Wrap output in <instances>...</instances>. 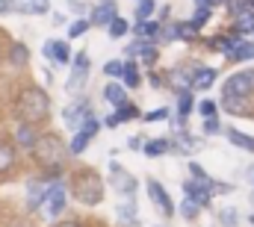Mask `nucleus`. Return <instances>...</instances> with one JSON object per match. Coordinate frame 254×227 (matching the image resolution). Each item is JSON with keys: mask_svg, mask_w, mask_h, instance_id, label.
Here are the masks:
<instances>
[{"mask_svg": "<svg viewBox=\"0 0 254 227\" xmlns=\"http://www.w3.org/2000/svg\"><path fill=\"white\" fill-rule=\"evenodd\" d=\"M15 227H24V225H15Z\"/></svg>", "mask_w": 254, "mask_h": 227, "instance_id": "09e8293b", "label": "nucleus"}, {"mask_svg": "<svg viewBox=\"0 0 254 227\" xmlns=\"http://www.w3.org/2000/svg\"><path fill=\"white\" fill-rule=\"evenodd\" d=\"M107 33H110L113 39H122V36L127 33V21H125V18H116V21L107 27Z\"/></svg>", "mask_w": 254, "mask_h": 227, "instance_id": "c85d7f7f", "label": "nucleus"}, {"mask_svg": "<svg viewBox=\"0 0 254 227\" xmlns=\"http://www.w3.org/2000/svg\"><path fill=\"white\" fill-rule=\"evenodd\" d=\"M104 101L122 107V104H125V86H122V83H110V86L104 89Z\"/></svg>", "mask_w": 254, "mask_h": 227, "instance_id": "f3484780", "label": "nucleus"}, {"mask_svg": "<svg viewBox=\"0 0 254 227\" xmlns=\"http://www.w3.org/2000/svg\"><path fill=\"white\" fill-rule=\"evenodd\" d=\"M225 136H228L237 148L252 151V154H254V136H246V133H240V130H234V127H225Z\"/></svg>", "mask_w": 254, "mask_h": 227, "instance_id": "4468645a", "label": "nucleus"}, {"mask_svg": "<svg viewBox=\"0 0 254 227\" xmlns=\"http://www.w3.org/2000/svg\"><path fill=\"white\" fill-rule=\"evenodd\" d=\"M125 83H127V89H136L139 86V71H136V62L133 59L125 62Z\"/></svg>", "mask_w": 254, "mask_h": 227, "instance_id": "5701e85b", "label": "nucleus"}, {"mask_svg": "<svg viewBox=\"0 0 254 227\" xmlns=\"http://www.w3.org/2000/svg\"><path fill=\"white\" fill-rule=\"evenodd\" d=\"M104 74H107V77H125V65H122V62H110V65L104 68Z\"/></svg>", "mask_w": 254, "mask_h": 227, "instance_id": "c9c22d12", "label": "nucleus"}, {"mask_svg": "<svg viewBox=\"0 0 254 227\" xmlns=\"http://www.w3.org/2000/svg\"><path fill=\"white\" fill-rule=\"evenodd\" d=\"M63 227H80V225H74V222H71V225H63Z\"/></svg>", "mask_w": 254, "mask_h": 227, "instance_id": "c03bdc74", "label": "nucleus"}, {"mask_svg": "<svg viewBox=\"0 0 254 227\" xmlns=\"http://www.w3.org/2000/svg\"><path fill=\"white\" fill-rule=\"evenodd\" d=\"M116 118H119V121H130V118H139V110H136V107H133V104H122V107H119V110H116Z\"/></svg>", "mask_w": 254, "mask_h": 227, "instance_id": "bb28decb", "label": "nucleus"}, {"mask_svg": "<svg viewBox=\"0 0 254 227\" xmlns=\"http://www.w3.org/2000/svg\"><path fill=\"white\" fill-rule=\"evenodd\" d=\"M154 12H157L154 0H142V3H139V9H136V18H139V21H148Z\"/></svg>", "mask_w": 254, "mask_h": 227, "instance_id": "cd10ccee", "label": "nucleus"}, {"mask_svg": "<svg viewBox=\"0 0 254 227\" xmlns=\"http://www.w3.org/2000/svg\"><path fill=\"white\" fill-rule=\"evenodd\" d=\"M15 163V148L9 142H0V171H6Z\"/></svg>", "mask_w": 254, "mask_h": 227, "instance_id": "412c9836", "label": "nucleus"}, {"mask_svg": "<svg viewBox=\"0 0 254 227\" xmlns=\"http://www.w3.org/2000/svg\"><path fill=\"white\" fill-rule=\"evenodd\" d=\"M45 57L51 62H57V65H65V62H71V51H68L65 42H48L45 45Z\"/></svg>", "mask_w": 254, "mask_h": 227, "instance_id": "9d476101", "label": "nucleus"}, {"mask_svg": "<svg viewBox=\"0 0 254 227\" xmlns=\"http://www.w3.org/2000/svg\"><path fill=\"white\" fill-rule=\"evenodd\" d=\"M252 92H254V71H240V74L228 77V83H225V89H222L225 98H237V101L249 98Z\"/></svg>", "mask_w": 254, "mask_h": 227, "instance_id": "20e7f679", "label": "nucleus"}, {"mask_svg": "<svg viewBox=\"0 0 254 227\" xmlns=\"http://www.w3.org/2000/svg\"><path fill=\"white\" fill-rule=\"evenodd\" d=\"M184 189H187V198H190V201H195L198 207H207V204H210V195H213V192H228L231 186H225V183H210V180H207V183L190 180V183H187Z\"/></svg>", "mask_w": 254, "mask_h": 227, "instance_id": "39448f33", "label": "nucleus"}, {"mask_svg": "<svg viewBox=\"0 0 254 227\" xmlns=\"http://www.w3.org/2000/svg\"><path fill=\"white\" fill-rule=\"evenodd\" d=\"M234 33H254V12H243V15H237V30Z\"/></svg>", "mask_w": 254, "mask_h": 227, "instance_id": "aec40b11", "label": "nucleus"}, {"mask_svg": "<svg viewBox=\"0 0 254 227\" xmlns=\"http://www.w3.org/2000/svg\"><path fill=\"white\" fill-rule=\"evenodd\" d=\"M71 192H74L77 201L95 207V204L104 201V180H101V174H95V171H80V174H74V180H71Z\"/></svg>", "mask_w": 254, "mask_h": 227, "instance_id": "f03ea898", "label": "nucleus"}, {"mask_svg": "<svg viewBox=\"0 0 254 227\" xmlns=\"http://www.w3.org/2000/svg\"><path fill=\"white\" fill-rule=\"evenodd\" d=\"M116 18H119V15H116V3H110V0L101 3V6L92 12V24H107V27H110Z\"/></svg>", "mask_w": 254, "mask_h": 227, "instance_id": "9b49d317", "label": "nucleus"}, {"mask_svg": "<svg viewBox=\"0 0 254 227\" xmlns=\"http://www.w3.org/2000/svg\"><path fill=\"white\" fill-rule=\"evenodd\" d=\"M86 74H89V57H86V54H77V57H74V71H71V77H68V92H71V95H77V92L86 86Z\"/></svg>", "mask_w": 254, "mask_h": 227, "instance_id": "423d86ee", "label": "nucleus"}, {"mask_svg": "<svg viewBox=\"0 0 254 227\" xmlns=\"http://www.w3.org/2000/svg\"><path fill=\"white\" fill-rule=\"evenodd\" d=\"M139 3H142V0H139Z\"/></svg>", "mask_w": 254, "mask_h": 227, "instance_id": "8fccbe9b", "label": "nucleus"}, {"mask_svg": "<svg viewBox=\"0 0 254 227\" xmlns=\"http://www.w3.org/2000/svg\"><path fill=\"white\" fill-rule=\"evenodd\" d=\"M198 210H201V207H198V204H195V201H190V198H187V201H184V204H181V216H184V219H195V216H198Z\"/></svg>", "mask_w": 254, "mask_h": 227, "instance_id": "473e14b6", "label": "nucleus"}, {"mask_svg": "<svg viewBox=\"0 0 254 227\" xmlns=\"http://www.w3.org/2000/svg\"><path fill=\"white\" fill-rule=\"evenodd\" d=\"M45 210H48V216H51V219H57V216L65 210V186H63V183H57V186H51V189H48Z\"/></svg>", "mask_w": 254, "mask_h": 227, "instance_id": "6e6552de", "label": "nucleus"}, {"mask_svg": "<svg viewBox=\"0 0 254 227\" xmlns=\"http://www.w3.org/2000/svg\"><path fill=\"white\" fill-rule=\"evenodd\" d=\"M27 57H30V54H27V48H24V45H12V62H15V65H24Z\"/></svg>", "mask_w": 254, "mask_h": 227, "instance_id": "72a5a7b5", "label": "nucleus"}, {"mask_svg": "<svg viewBox=\"0 0 254 227\" xmlns=\"http://www.w3.org/2000/svg\"><path fill=\"white\" fill-rule=\"evenodd\" d=\"M18 110V118L24 121V124H39L42 118H48L51 113V101H48V95L39 89V86H30V89H24L21 95H18V104H15Z\"/></svg>", "mask_w": 254, "mask_h": 227, "instance_id": "f257e3e1", "label": "nucleus"}, {"mask_svg": "<svg viewBox=\"0 0 254 227\" xmlns=\"http://www.w3.org/2000/svg\"><path fill=\"white\" fill-rule=\"evenodd\" d=\"M204 130H207V133H210V136H216V133H222V130H225V127H222V124H219V121H216V118H204Z\"/></svg>", "mask_w": 254, "mask_h": 227, "instance_id": "4c0bfd02", "label": "nucleus"}, {"mask_svg": "<svg viewBox=\"0 0 254 227\" xmlns=\"http://www.w3.org/2000/svg\"><path fill=\"white\" fill-rule=\"evenodd\" d=\"M148 195L154 198V204L160 207V213H163V216H175V204H172L169 192H166L157 180H151V183H148Z\"/></svg>", "mask_w": 254, "mask_h": 227, "instance_id": "1a4fd4ad", "label": "nucleus"}, {"mask_svg": "<svg viewBox=\"0 0 254 227\" xmlns=\"http://www.w3.org/2000/svg\"><path fill=\"white\" fill-rule=\"evenodd\" d=\"M198 113L204 115V118H213V115H216V104H213V101H201V104H198Z\"/></svg>", "mask_w": 254, "mask_h": 227, "instance_id": "e433bc0d", "label": "nucleus"}, {"mask_svg": "<svg viewBox=\"0 0 254 227\" xmlns=\"http://www.w3.org/2000/svg\"><path fill=\"white\" fill-rule=\"evenodd\" d=\"M145 154L148 157H163V154H169V142L166 139H154V142L145 145Z\"/></svg>", "mask_w": 254, "mask_h": 227, "instance_id": "4be33fe9", "label": "nucleus"}, {"mask_svg": "<svg viewBox=\"0 0 254 227\" xmlns=\"http://www.w3.org/2000/svg\"><path fill=\"white\" fill-rule=\"evenodd\" d=\"M166 115H169V113H166V110H157V113H148V115H145V118H148V121H163Z\"/></svg>", "mask_w": 254, "mask_h": 227, "instance_id": "a19ab883", "label": "nucleus"}, {"mask_svg": "<svg viewBox=\"0 0 254 227\" xmlns=\"http://www.w3.org/2000/svg\"><path fill=\"white\" fill-rule=\"evenodd\" d=\"M0 12H9V0H0Z\"/></svg>", "mask_w": 254, "mask_h": 227, "instance_id": "79ce46f5", "label": "nucleus"}, {"mask_svg": "<svg viewBox=\"0 0 254 227\" xmlns=\"http://www.w3.org/2000/svg\"><path fill=\"white\" fill-rule=\"evenodd\" d=\"M89 139H92V136H89V133H83V130H80V133H77V136H74V139H71V148H68V151H71V154H77V157H80V154H83V151H86V145H89Z\"/></svg>", "mask_w": 254, "mask_h": 227, "instance_id": "b1692460", "label": "nucleus"}, {"mask_svg": "<svg viewBox=\"0 0 254 227\" xmlns=\"http://www.w3.org/2000/svg\"><path fill=\"white\" fill-rule=\"evenodd\" d=\"M89 24H92V21H83V18H80V21H74V24L68 27V36H71V39H80V36L89 30Z\"/></svg>", "mask_w": 254, "mask_h": 227, "instance_id": "2f4dec72", "label": "nucleus"}, {"mask_svg": "<svg viewBox=\"0 0 254 227\" xmlns=\"http://www.w3.org/2000/svg\"><path fill=\"white\" fill-rule=\"evenodd\" d=\"M190 171H192V177H195L198 183H207V180H210V177H207V171L201 169L198 163H190Z\"/></svg>", "mask_w": 254, "mask_h": 227, "instance_id": "58836bf2", "label": "nucleus"}, {"mask_svg": "<svg viewBox=\"0 0 254 227\" xmlns=\"http://www.w3.org/2000/svg\"><path fill=\"white\" fill-rule=\"evenodd\" d=\"M195 6H210V0H195Z\"/></svg>", "mask_w": 254, "mask_h": 227, "instance_id": "37998d69", "label": "nucleus"}, {"mask_svg": "<svg viewBox=\"0 0 254 227\" xmlns=\"http://www.w3.org/2000/svg\"><path fill=\"white\" fill-rule=\"evenodd\" d=\"M249 222H252V225H254V216H249Z\"/></svg>", "mask_w": 254, "mask_h": 227, "instance_id": "49530a36", "label": "nucleus"}, {"mask_svg": "<svg viewBox=\"0 0 254 227\" xmlns=\"http://www.w3.org/2000/svg\"><path fill=\"white\" fill-rule=\"evenodd\" d=\"M9 9L18 15H45L51 12V3L48 0H9Z\"/></svg>", "mask_w": 254, "mask_h": 227, "instance_id": "0eeeda50", "label": "nucleus"}, {"mask_svg": "<svg viewBox=\"0 0 254 227\" xmlns=\"http://www.w3.org/2000/svg\"><path fill=\"white\" fill-rule=\"evenodd\" d=\"M65 121H68L71 127H77V130H80V124H77V121H89V104L83 101V104L68 107V110H65Z\"/></svg>", "mask_w": 254, "mask_h": 227, "instance_id": "ddd939ff", "label": "nucleus"}, {"mask_svg": "<svg viewBox=\"0 0 254 227\" xmlns=\"http://www.w3.org/2000/svg\"><path fill=\"white\" fill-rule=\"evenodd\" d=\"M210 21V6H195V15H192V24L195 27H204Z\"/></svg>", "mask_w": 254, "mask_h": 227, "instance_id": "c756f323", "label": "nucleus"}, {"mask_svg": "<svg viewBox=\"0 0 254 227\" xmlns=\"http://www.w3.org/2000/svg\"><path fill=\"white\" fill-rule=\"evenodd\" d=\"M160 33H163V39H166V42H172V39H181V36H178V24H169V27H163Z\"/></svg>", "mask_w": 254, "mask_h": 227, "instance_id": "ea45409f", "label": "nucleus"}, {"mask_svg": "<svg viewBox=\"0 0 254 227\" xmlns=\"http://www.w3.org/2000/svg\"><path fill=\"white\" fill-rule=\"evenodd\" d=\"M160 30H163V27H160L157 21H142V24L136 27V33H139L142 42H154V39L160 36Z\"/></svg>", "mask_w": 254, "mask_h": 227, "instance_id": "dca6fc26", "label": "nucleus"}, {"mask_svg": "<svg viewBox=\"0 0 254 227\" xmlns=\"http://www.w3.org/2000/svg\"><path fill=\"white\" fill-rule=\"evenodd\" d=\"M216 68H198L195 74H192V89H210L213 83H216Z\"/></svg>", "mask_w": 254, "mask_h": 227, "instance_id": "f8f14e48", "label": "nucleus"}, {"mask_svg": "<svg viewBox=\"0 0 254 227\" xmlns=\"http://www.w3.org/2000/svg\"><path fill=\"white\" fill-rule=\"evenodd\" d=\"M45 198H48V189L39 186V183H30V201H27V207L30 210H39L45 204Z\"/></svg>", "mask_w": 254, "mask_h": 227, "instance_id": "a211bd4d", "label": "nucleus"}, {"mask_svg": "<svg viewBox=\"0 0 254 227\" xmlns=\"http://www.w3.org/2000/svg\"><path fill=\"white\" fill-rule=\"evenodd\" d=\"M213 3H222V0H210V6H213Z\"/></svg>", "mask_w": 254, "mask_h": 227, "instance_id": "a18cd8bd", "label": "nucleus"}, {"mask_svg": "<svg viewBox=\"0 0 254 227\" xmlns=\"http://www.w3.org/2000/svg\"><path fill=\"white\" fill-rule=\"evenodd\" d=\"M198 30H201V27H195V24H178V36H181V39H184V42H192V39H198Z\"/></svg>", "mask_w": 254, "mask_h": 227, "instance_id": "a878e982", "label": "nucleus"}, {"mask_svg": "<svg viewBox=\"0 0 254 227\" xmlns=\"http://www.w3.org/2000/svg\"><path fill=\"white\" fill-rule=\"evenodd\" d=\"M116 186H119L122 192H133V189H136V180H133L130 174H119V180H116Z\"/></svg>", "mask_w": 254, "mask_h": 227, "instance_id": "f704fd0d", "label": "nucleus"}, {"mask_svg": "<svg viewBox=\"0 0 254 227\" xmlns=\"http://www.w3.org/2000/svg\"><path fill=\"white\" fill-rule=\"evenodd\" d=\"M178 113H181V118L192 113V95L187 92V89H181V92H178Z\"/></svg>", "mask_w": 254, "mask_h": 227, "instance_id": "393cba45", "label": "nucleus"}, {"mask_svg": "<svg viewBox=\"0 0 254 227\" xmlns=\"http://www.w3.org/2000/svg\"><path fill=\"white\" fill-rule=\"evenodd\" d=\"M33 157H36V163L39 166H45V169H60V163H63V142L54 136V133H45V136H39V142L33 145Z\"/></svg>", "mask_w": 254, "mask_h": 227, "instance_id": "7ed1b4c3", "label": "nucleus"}, {"mask_svg": "<svg viewBox=\"0 0 254 227\" xmlns=\"http://www.w3.org/2000/svg\"><path fill=\"white\" fill-rule=\"evenodd\" d=\"M246 3H252V6H254V0H246Z\"/></svg>", "mask_w": 254, "mask_h": 227, "instance_id": "de8ad7c7", "label": "nucleus"}, {"mask_svg": "<svg viewBox=\"0 0 254 227\" xmlns=\"http://www.w3.org/2000/svg\"><path fill=\"white\" fill-rule=\"evenodd\" d=\"M219 222H222L225 227H237L240 216H237V210H231V207H228V210H222V213H219Z\"/></svg>", "mask_w": 254, "mask_h": 227, "instance_id": "7c9ffc66", "label": "nucleus"}, {"mask_svg": "<svg viewBox=\"0 0 254 227\" xmlns=\"http://www.w3.org/2000/svg\"><path fill=\"white\" fill-rule=\"evenodd\" d=\"M228 57L234 59V62H246V59L254 57V45H246V39H240V42L228 51Z\"/></svg>", "mask_w": 254, "mask_h": 227, "instance_id": "2eb2a0df", "label": "nucleus"}, {"mask_svg": "<svg viewBox=\"0 0 254 227\" xmlns=\"http://www.w3.org/2000/svg\"><path fill=\"white\" fill-rule=\"evenodd\" d=\"M18 142H21L24 148H30V151H33V145L39 142V136H36V130H33V124H24V127L18 130Z\"/></svg>", "mask_w": 254, "mask_h": 227, "instance_id": "6ab92c4d", "label": "nucleus"}]
</instances>
